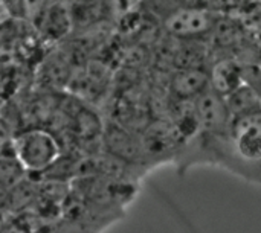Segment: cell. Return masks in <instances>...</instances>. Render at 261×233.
Here are the masks:
<instances>
[{
    "label": "cell",
    "instance_id": "obj_7",
    "mask_svg": "<svg viewBox=\"0 0 261 233\" xmlns=\"http://www.w3.org/2000/svg\"><path fill=\"white\" fill-rule=\"evenodd\" d=\"M225 102L228 105L232 119L248 116L261 110V98L245 84H242L232 93L225 96Z\"/></svg>",
    "mask_w": 261,
    "mask_h": 233
},
{
    "label": "cell",
    "instance_id": "obj_9",
    "mask_svg": "<svg viewBox=\"0 0 261 233\" xmlns=\"http://www.w3.org/2000/svg\"><path fill=\"white\" fill-rule=\"evenodd\" d=\"M242 81L261 98V64L242 63Z\"/></svg>",
    "mask_w": 261,
    "mask_h": 233
},
{
    "label": "cell",
    "instance_id": "obj_8",
    "mask_svg": "<svg viewBox=\"0 0 261 233\" xmlns=\"http://www.w3.org/2000/svg\"><path fill=\"white\" fill-rule=\"evenodd\" d=\"M26 176H28L26 171L14 157L12 151L11 154H3V153L0 154V189L9 191Z\"/></svg>",
    "mask_w": 261,
    "mask_h": 233
},
{
    "label": "cell",
    "instance_id": "obj_4",
    "mask_svg": "<svg viewBox=\"0 0 261 233\" xmlns=\"http://www.w3.org/2000/svg\"><path fill=\"white\" fill-rule=\"evenodd\" d=\"M217 18L213 12L199 8H182L165 18V29L179 38H197L214 31Z\"/></svg>",
    "mask_w": 261,
    "mask_h": 233
},
{
    "label": "cell",
    "instance_id": "obj_1",
    "mask_svg": "<svg viewBox=\"0 0 261 233\" xmlns=\"http://www.w3.org/2000/svg\"><path fill=\"white\" fill-rule=\"evenodd\" d=\"M176 163L180 171L194 165L220 166L261 186V110L234 118L223 133H197L185 142Z\"/></svg>",
    "mask_w": 261,
    "mask_h": 233
},
{
    "label": "cell",
    "instance_id": "obj_6",
    "mask_svg": "<svg viewBox=\"0 0 261 233\" xmlns=\"http://www.w3.org/2000/svg\"><path fill=\"white\" fill-rule=\"evenodd\" d=\"M210 72V87L223 98L239 89L242 81V61L234 58L219 60Z\"/></svg>",
    "mask_w": 261,
    "mask_h": 233
},
{
    "label": "cell",
    "instance_id": "obj_2",
    "mask_svg": "<svg viewBox=\"0 0 261 233\" xmlns=\"http://www.w3.org/2000/svg\"><path fill=\"white\" fill-rule=\"evenodd\" d=\"M14 157L28 176H43L63 154L57 136L46 128H26L11 139Z\"/></svg>",
    "mask_w": 261,
    "mask_h": 233
},
{
    "label": "cell",
    "instance_id": "obj_3",
    "mask_svg": "<svg viewBox=\"0 0 261 233\" xmlns=\"http://www.w3.org/2000/svg\"><path fill=\"white\" fill-rule=\"evenodd\" d=\"M194 108L199 119V133L200 134H219L223 133L232 116L228 110L225 98L214 92L211 87L203 90L194 99Z\"/></svg>",
    "mask_w": 261,
    "mask_h": 233
},
{
    "label": "cell",
    "instance_id": "obj_10",
    "mask_svg": "<svg viewBox=\"0 0 261 233\" xmlns=\"http://www.w3.org/2000/svg\"><path fill=\"white\" fill-rule=\"evenodd\" d=\"M75 2H95V0H75Z\"/></svg>",
    "mask_w": 261,
    "mask_h": 233
},
{
    "label": "cell",
    "instance_id": "obj_5",
    "mask_svg": "<svg viewBox=\"0 0 261 233\" xmlns=\"http://www.w3.org/2000/svg\"><path fill=\"white\" fill-rule=\"evenodd\" d=\"M171 93L179 101H191L196 99L203 90L210 87V72L190 66L182 67L171 79Z\"/></svg>",
    "mask_w": 261,
    "mask_h": 233
}]
</instances>
